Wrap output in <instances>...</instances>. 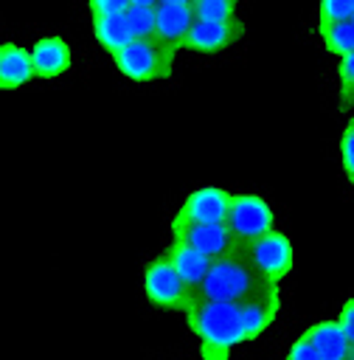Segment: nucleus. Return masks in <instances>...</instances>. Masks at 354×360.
<instances>
[{
	"instance_id": "nucleus-17",
	"label": "nucleus",
	"mask_w": 354,
	"mask_h": 360,
	"mask_svg": "<svg viewBox=\"0 0 354 360\" xmlns=\"http://www.w3.org/2000/svg\"><path fill=\"white\" fill-rule=\"evenodd\" d=\"M124 22H126L132 39L155 37V3L152 0H126Z\"/></svg>"
},
{
	"instance_id": "nucleus-26",
	"label": "nucleus",
	"mask_w": 354,
	"mask_h": 360,
	"mask_svg": "<svg viewBox=\"0 0 354 360\" xmlns=\"http://www.w3.org/2000/svg\"><path fill=\"white\" fill-rule=\"evenodd\" d=\"M346 360H354V354H348V357H346Z\"/></svg>"
},
{
	"instance_id": "nucleus-4",
	"label": "nucleus",
	"mask_w": 354,
	"mask_h": 360,
	"mask_svg": "<svg viewBox=\"0 0 354 360\" xmlns=\"http://www.w3.org/2000/svg\"><path fill=\"white\" fill-rule=\"evenodd\" d=\"M174 56H177L174 48H169L160 39L149 37V39H132L112 59H115L118 70L126 79H132V82H155V79L171 76Z\"/></svg>"
},
{
	"instance_id": "nucleus-21",
	"label": "nucleus",
	"mask_w": 354,
	"mask_h": 360,
	"mask_svg": "<svg viewBox=\"0 0 354 360\" xmlns=\"http://www.w3.org/2000/svg\"><path fill=\"white\" fill-rule=\"evenodd\" d=\"M337 76H340V104L351 107V98H354V53L340 59Z\"/></svg>"
},
{
	"instance_id": "nucleus-13",
	"label": "nucleus",
	"mask_w": 354,
	"mask_h": 360,
	"mask_svg": "<svg viewBox=\"0 0 354 360\" xmlns=\"http://www.w3.org/2000/svg\"><path fill=\"white\" fill-rule=\"evenodd\" d=\"M303 335L312 340L320 360H346L348 354H354V340L343 335L337 321H317Z\"/></svg>"
},
{
	"instance_id": "nucleus-12",
	"label": "nucleus",
	"mask_w": 354,
	"mask_h": 360,
	"mask_svg": "<svg viewBox=\"0 0 354 360\" xmlns=\"http://www.w3.org/2000/svg\"><path fill=\"white\" fill-rule=\"evenodd\" d=\"M28 59H31L34 76L53 79V76H62L70 68V45L62 37H42L28 51Z\"/></svg>"
},
{
	"instance_id": "nucleus-5",
	"label": "nucleus",
	"mask_w": 354,
	"mask_h": 360,
	"mask_svg": "<svg viewBox=\"0 0 354 360\" xmlns=\"http://www.w3.org/2000/svg\"><path fill=\"white\" fill-rule=\"evenodd\" d=\"M273 225H275V217H273V208L264 197H258V194H230L225 228L233 236L236 248L270 233Z\"/></svg>"
},
{
	"instance_id": "nucleus-1",
	"label": "nucleus",
	"mask_w": 354,
	"mask_h": 360,
	"mask_svg": "<svg viewBox=\"0 0 354 360\" xmlns=\"http://www.w3.org/2000/svg\"><path fill=\"white\" fill-rule=\"evenodd\" d=\"M183 315L188 321V329L199 340L202 360H228L230 352L242 343L236 304H216V301L194 298Z\"/></svg>"
},
{
	"instance_id": "nucleus-16",
	"label": "nucleus",
	"mask_w": 354,
	"mask_h": 360,
	"mask_svg": "<svg viewBox=\"0 0 354 360\" xmlns=\"http://www.w3.org/2000/svg\"><path fill=\"white\" fill-rule=\"evenodd\" d=\"M93 34L101 48H107L112 56L132 42V34L124 22V14H107V17H93Z\"/></svg>"
},
{
	"instance_id": "nucleus-3",
	"label": "nucleus",
	"mask_w": 354,
	"mask_h": 360,
	"mask_svg": "<svg viewBox=\"0 0 354 360\" xmlns=\"http://www.w3.org/2000/svg\"><path fill=\"white\" fill-rule=\"evenodd\" d=\"M236 250L247 262V267L258 276V281L267 284V287H278L292 270V256H295L292 242H289L287 233H281L275 228L270 233L236 248Z\"/></svg>"
},
{
	"instance_id": "nucleus-8",
	"label": "nucleus",
	"mask_w": 354,
	"mask_h": 360,
	"mask_svg": "<svg viewBox=\"0 0 354 360\" xmlns=\"http://www.w3.org/2000/svg\"><path fill=\"white\" fill-rule=\"evenodd\" d=\"M278 309H281V292H278V287H258L244 301H239L236 304V318H239L242 340L258 338L275 321Z\"/></svg>"
},
{
	"instance_id": "nucleus-10",
	"label": "nucleus",
	"mask_w": 354,
	"mask_h": 360,
	"mask_svg": "<svg viewBox=\"0 0 354 360\" xmlns=\"http://www.w3.org/2000/svg\"><path fill=\"white\" fill-rule=\"evenodd\" d=\"M244 25L239 20H228V22H205V20H194L183 45L197 51V53H216L228 45H233L236 39H242Z\"/></svg>"
},
{
	"instance_id": "nucleus-7",
	"label": "nucleus",
	"mask_w": 354,
	"mask_h": 360,
	"mask_svg": "<svg viewBox=\"0 0 354 360\" xmlns=\"http://www.w3.org/2000/svg\"><path fill=\"white\" fill-rule=\"evenodd\" d=\"M171 239L188 245L197 253H202L208 262H216V259L236 250V242L228 233L225 222H180V219H171Z\"/></svg>"
},
{
	"instance_id": "nucleus-9",
	"label": "nucleus",
	"mask_w": 354,
	"mask_h": 360,
	"mask_svg": "<svg viewBox=\"0 0 354 360\" xmlns=\"http://www.w3.org/2000/svg\"><path fill=\"white\" fill-rule=\"evenodd\" d=\"M228 205H230V194L225 188L202 186V188H194L183 200L174 219H180V222H225Z\"/></svg>"
},
{
	"instance_id": "nucleus-23",
	"label": "nucleus",
	"mask_w": 354,
	"mask_h": 360,
	"mask_svg": "<svg viewBox=\"0 0 354 360\" xmlns=\"http://www.w3.org/2000/svg\"><path fill=\"white\" fill-rule=\"evenodd\" d=\"M284 360H320V354L315 352L312 340H309L306 335H301V338H295V340L289 343V349H287Z\"/></svg>"
},
{
	"instance_id": "nucleus-2",
	"label": "nucleus",
	"mask_w": 354,
	"mask_h": 360,
	"mask_svg": "<svg viewBox=\"0 0 354 360\" xmlns=\"http://www.w3.org/2000/svg\"><path fill=\"white\" fill-rule=\"evenodd\" d=\"M258 287H267L258 281V276L247 267V262L239 256V250L211 262L202 281L194 287V298L199 301H216V304H239Z\"/></svg>"
},
{
	"instance_id": "nucleus-14",
	"label": "nucleus",
	"mask_w": 354,
	"mask_h": 360,
	"mask_svg": "<svg viewBox=\"0 0 354 360\" xmlns=\"http://www.w3.org/2000/svg\"><path fill=\"white\" fill-rule=\"evenodd\" d=\"M163 259L171 264V270L194 290L199 281H202V276L208 273V267H211V262L202 256V253H197V250H191L188 245H183V242H177V239H171V245L166 248V253H163Z\"/></svg>"
},
{
	"instance_id": "nucleus-24",
	"label": "nucleus",
	"mask_w": 354,
	"mask_h": 360,
	"mask_svg": "<svg viewBox=\"0 0 354 360\" xmlns=\"http://www.w3.org/2000/svg\"><path fill=\"white\" fill-rule=\"evenodd\" d=\"M126 0H90V14L93 17H107V14H124Z\"/></svg>"
},
{
	"instance_id": "nucleus-11",
	"label": "nucleus",
	"mask_w": 354,
	"mask_h": 360,
	"mask_svg": "<svg viewBox=\"0 0 354 360\" xmlns=\"http://www.w3.org/2000/svg\"><path fill=\"white\" fill-rule=\"evenodd\" d=\"M194 22L191 3L185 0H163L155 3V39H160L169 48H180L188 28Z\"/></svg>"
},
{
	"instance_id": "nucleus-18",
	"label": "nucleus",
	"mask_w": 354,
	"mask_h": 360,
	"mask_svg": "<svg viewBox=\"0 0 354 360\" xmlns=\"http://www.w3.org/2000/svg\"><path fill=\"white\" fill-rule=\"evenodd\" d=\"M320 37H323L326 48L332 53H337L340 59L354 53V20H346V22L329 25V28H320Z\"/></svg>"
},
{
	"instance_id": "nucleus-25",
	"label": "nucleus",
	"mask_w": 354,
	"mask_h": 360,
	"mask_svg": "<svg viewBox=\"0 0 354 360\" xmlns=\"http://www.w3.org/2000/svg\"><path fill=\"white\" fill-rule=\"evenodd\" d=\"M337 326L343 329V335H346V338H351V340H354V301H351V298H346V304L340 307Z\"/></svg>"
},
{
	"instance_id": "nucleus-6",
	"label": "nucleus",
	"mask_w": 354,
	"mask_h": 360,
	"mask_svg": "<svg viewBox=\"0 0 354 360\" xmlns=\"http://www.w3.org/2000/svg\"><path fill=\"white\" fill-rule=\"evenodd\" d=\"M143 292L155 307L185 312L188 304L194 301V290L171 270V264L157 256L143 267Z\"/></svg>"
},
{
	"instance_id": "nucleus-20",
	"label": "nucleus",
	"mask_w": 354,
	"mask_h": 360,
	"mask_svg": "<svg viewBox=\"0 0 354 360\" xmlns=\"http://www.w3.org/2000/svg\"><path fill=\"white\" fill-rule=\"evenodd\" d=\"M346 20H354V3L351 0H323L320 8H317V28H329V25H337V22H346Z\"/></svg>"
},
{
	"instance_id": "nucleus-22",
	"label": "nucleus",
	"mask_w": 354,
	"mask_h": 360,
	"mask_svg": "<svg viewBox=\"0 0 354 360\" xmlns=\"http://www.w3.org/2000/svg\"><path fill=\"white\" fill-rule=\"evenodd\" d=\"M340 160H343L346 177L354 180V121H348L340 135Z\"/></svg>"
},
{
	"instance_id": "nucleus-15",
	"label": "nucleus",
	"mask_w": 354,
	"mask_h": 360,
	"mask_svg": "<svg viewBox=\"0 0 354 360\" xmlns=\"http://www.w3.org/2000/svg\"><path fill=\"white\" fill-rule=\"evenodd\" d=\"M34 79L28 51L20 48L17 42L0 45V90H14L22 87Z\"/></svg>"
},
{
	"instance_id": "nucleus-19",
	"label": "nucleus",
	"mask_w": 354,
	"mask_h": 360,
	"mask_svg": "<svg viewBox=\"0 0 354 360\" xmlns=\"http://www.w3.org/2000/svg\"><path fill=\"white\" fill-rule=\"evenodd\" d=\"M191 14L194 20H205V22H228L236 20V6L233 0H194Z\"/></svg>"
}]
</instances>
